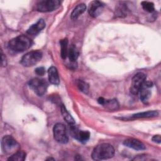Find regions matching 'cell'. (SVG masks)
I'll use <instances>...</instances> for the list:
<instances>
[{"label":"cell","instance_id":"cell-12","mask_svg":"<svg viewBox=\"0 0 161 161\" xmlns=\"http://www.w3.org/2000/svg\"><path fill=\"white\" fill-rule=\"evenodd\" d=\"M45 22L43 19H40L36 23L32 25L27 30V33L31 36L37 35L45 27Z\"/></svg>","mask_w":161,"mask_h":161},{"label":"cell","instance_id":"cell-23","mask_svg":"<svg viewBox=\"0 0 161 161\" xmlns=\"http://www.w3.org/2000/svg\"><path fill=\"white\" fill-rule=\"evenodd\" d=\"M77 86L80 91L85 94H87L89 91V85L83 80H78L77 81Z\"/></svg>","mask_w":161,"mask_h":161},{"label":"cell","instance_id":"cell-10","mask_svg":"<svg viewBox=\"0 0 161 161\" xmlns=\"http://www.w3.org/2000/svg\"><path fill=\"white\" fill-rule=\"evenodd\" d=\"M104 9L103 4L99 1H93L91 2L88 7V12L91 16L96 18L99 16Z\"/></svg>","mask_w":161,"mask_h":161},{"label":"cell","instance_id":"cell-2","mask_svg":"<svg viewBox=\"0 0 161 161\" xmlns=\"http://www.w3.org/2000/svg\"><path fill=\"white\" fill-rule=\"evenodd\" d=\"M31 45V40L25 35H19L11 39L8 43V48L15 52H23Z\"/></svg>","mask_w":161,"mask_h":161},{"label":"cell","instance_id":"cell-6","mask_svg":"<svg viewBox=\"0 0 161 161\" xmlns=\"http://www.w3.org/2000/svg\"><path fill=\"white\" fill-rule=\"evenodd\" d=\"M53 136L55 140L60 143H66L68 142L69 138L67 133L65 126L60 123L55 125L53 129Z\"/></svg>","mask_w":161,"mask_h":161},{"label":"cell","instance_id":"cell-27","mask_svg":"<svg viewBox=\"0 0 161 161\" xmlns=\"http://www.w3.org/2000/svg\"><path fill=\"white\" fill-rule=\"evenodd\" d=\"M106 101V99H104L103 97H99L97 99V102L99 104L103 105Z\"/></svg>","mask_w":161,"mask_h":161},{"label":"cell","instance_id":"cell-25","mask_svg":"<svg viewBox=\"0 0 161 161\" xmlns=\"http://www.w3.org/2000/svg\"><path fill=\"white\" fill-rule=\"evenodd\" d=\"M1 65L2 67H5L6 65V58L3 52H1Z\"/></svg>","mask_w":161,"mask_h":161},{"label":"cell","instance_id":"cell-24","mask_svg":"<svg viewBox=\"0 0 161 161\" xmlns=\"http://www.w3.org/2000/svg\"><path fill=\"white\" fill-rule=\"evenodd\" d=\"M35 73L38 75H43L45 74V69L43 67H39L35 69Z\"/></svg>","mask_w":161,"mask_h":161},{"label":"cell","instance_id":"cell-20","mask_svg":"<svg viewBox=\"0 0 161 161\" xmlns=\"http://www.w3.org/2000/svg\"><path fill=\"white\" fill-rule=\"evenodd\" d=\"M61 47V57L63 59H65L67 57L68 53V40L67 38H64L61 40L60 42Z\"/></svg>","mask_w":161,"mask_h":161},{"label":"cell","instance_id":"cell-22","mask_svg":"<svg viewBox=\"0 0 161 161\" xmlns=\"http://www.w3.org/2000/svg\"><path fill=\"white\" fill-rule=\"evenodd\" d=\"M141 4H142L143 9L148 13H152L155 10L154 4L152 2L143 1V2H142Z\"/></svg>","mask_w":161,"mask_h":161},{"label":"cell","instance_id":"cell-18","mask_svg":"<svg viewBox=\"0 0 161 161\" xmlns=\"http://www.w3.org/2000/svg\"><path fill=\"white\" fill-rule=\"evenodd\" d=\"M79 56V52L76 48V47L72 45L68 49V53H67V57H69L70 61L72 63H74Z\"/></svg>","mask_w":161,"mask_h":161},{"label":"cell","instance_id":"cell-15","mask_svg":"<svg viewBox=\"0 0 161 161\" xmlns=\"http://www.w3.org/2000/svg\"><path fill=\"white\" fill-rule=\"evenodd\" d=\"M86 9V6L85 4L81 3L78 4L72 11L71 13V18L72 19H76L80 14H82Z\"/></svg>","mask_w":161,"mask_h":161},{"label":"cell","instance_id":"cell-9","mask_svg":"<svg viewBox=\"0 0 161 161\" xmlns=\"http://www.w3.org/2000/svg\"><path fill=\"white\" fill-rule=\"evenodd\" d=\"M70 132L72 137L83 143H86L90 137L89 131L80 130L75 126V125L70 126Z\"/></svg>","mask_w":161,"mask_h":161},{"label":"cell","instance_id":"cell-19","mask_svg":"<svg viewBox=\"0 0 161 161\" xmlns=\"http://www.w3.org/2000/svg\"><path fill=\"white\" fill-rule=\"evenodd\" d=\"M26 158V153L22 150H18L12 154L8 159L11 161H23Z\"/></svg>","mask_w":161,"mask_h":161},{"label":"cell","instance_id":"cell-8","mask_svg":"<svg viewBox=\"0 0 161 161\" xmlns=\"http://www.w3.org/2000/svg\"><path fill=\"white\" fill-rule=\"evenodd\" d=\"M146 75L143 72H138L136 74L131 81V85L130 87V92L133 94H137L139 93L143 84L146 81Z\"/></svg>","mask_w":161,"mask_h":161},{"label":"cell","instance_id":"cell-11","mask_svg":"<svg viewBox=\"0 0 161 161\" xmlns=\"http://www.w3.org/2000/svg\"><path fill=\"white\" fill-rule=\"evenodd\" d=\"M153 84L152 82H145L142 87L140 91V98L143 103H146L148 101L151 96V91L149 88L152 87Z\"/></svg>","mask_w":161,"mask_h":161},{"label":"cell","instance_id":"cell-1","mask_svg":"<svg viewBox=\"0 0 161 161\" xmlns=\"http://www.w3.org/2000/svg\"><path fill=\"white\" fill-rule=\"evenodd\" d=\"M114 155V149L111 145L109 143H101L94 148L91 156L94 160H102L111 158Z\"/></svg>","mask_w":161,"mask_h":161},{"label":"cell","instance_id":"cell-13","mask_svg":"<svg viewBox=\"0 0 161 161\" xmlns=\"http://www.w3.org/2000/svg\"><path fill=\"white\" fill-rule=\"evenodd\" d=\"M123 144L136 150H143L145 149V145L141 141L135 138H128L123 142Z\"/></svg>","mask_w":161,"mask_h":161},{"label":"cell","instance_id":"cell-16","mask_svg":"<svg viewBox=\"0 0 161 161\" xmlns=\"http://www.w3.org/2000/svg\"><path fill=\"white\" fill-rule=\"evenodd\" d=\"M60 109H61V113H62V115L64 119L69 125V126L75 125V120H74V119L70 115V114L68 112V111L67 110V109L65 108L64 105H63V104L61 105Z\"/></svg>","mask_w":161,"mask_h":161},{"label":"cell","instance_id":"cell-21","mask_svg":"<svg viewBox=\"0 0 161 161\" xmlns=\"http://www.w3.org/2000/svg\"><path fill=\"white\" fill-rule=\"evenodd\" d=\"M105 107L110 110L116 109L118 108V103L116 100L111 99V100H106L104 104H103Z\"/></svg>","mask_w":161,"mask_h":161},{"label":"cell","instance_id":"cell-17","mask_svg":"<svg viewBox=\"0 0 161 161\" xmlns=\"http://www.w3.org/2000/svg\"><path fill=\"white\" fill-rule=\"evenodd\" d=\"M158 114L156 111H148L142 113H138L131 116L132 118H151L157 116Z\"/></svg>","mask_w":161,"mask_h":161},{"label":"cell","instance_id":"cell-5","mask_svg":"<svg viewBox=\"0 0 161 161\" xmlns=\"http://www.w3.org/2000/svg\"><path fill=\"white\" fill-rule=\"evenodd\" d=\"M28 84L34 92L39 96H43L46 92L48 87L47 82L43 79H33L29 81Z\"/></svg>","mask_w":161,"mask_h":161},{"label":"cell","instance_id":"cell-7","mask_svg":"<svg viewBox=\"0 0 161 161\" xmlns=\"http://www.w3.org/2000/svg\"><path fill=\"white\" fill-rule=\"evenodd\" d=\"M58 0L42 1L36 4V10L40 12H50L57 9L60 5Z\"/></svg>","mask_w":161,"mask_h":161},{"label":"cell","instance_id":"cell-26","mask_svg":"<svg viewBox=\"0 0 161 161\" xmlns=\"http://www.w3.org/2000/svg\"><path fill=\"white\" fill-rule=\"evenodd\" d=\"M152 141L155 142V143H160V136L159 135H154L152 138Z\"/></svg>","mask_w":161,"mask_h":161},{"label":"cell","instance_id":"cell-3","mask_svg":"<svg viewBox=\"0 0 161 161\" xmlns=\"http://www.w3.org/2000/svg\"><path fill=\"white\" fill-rule=\"evenodd\" d=\"M42 58V53L39 50H33L25 54L21 59V64L25 67H31L36 64Z\"/></svg>","mask_w":161,"mask_h":161},{"label":"cell","instance_id":"cell-4","mask_svg":"<svg viewBox=\"0 0 161 161\" xmlns=\"http://www.w3.org/2000/svg\"><path fill=\"white\" fill-rule=\"evenodd\" d=\"M19 146L16 140L10 135H6L2 138L1 147L3 152L6 154H13L18 151Z\"/></svg>","mask_w":161,"mask_h":161},{"label":"cell","instance_id":"cell-14","mask_svg":"<svg viewBox=\"0 0 161 161\" xmlns=\"http://www.w3.org/2000/svg\"><path fill=\"white\" fill-rule=\"evenodd\" d=\"M48 76L49 82L54 85H58L60 82L58 73L56 67L52 66L48 69Z\"/></svg>","mask_w":161,"mask_h":161}]
</instances>
